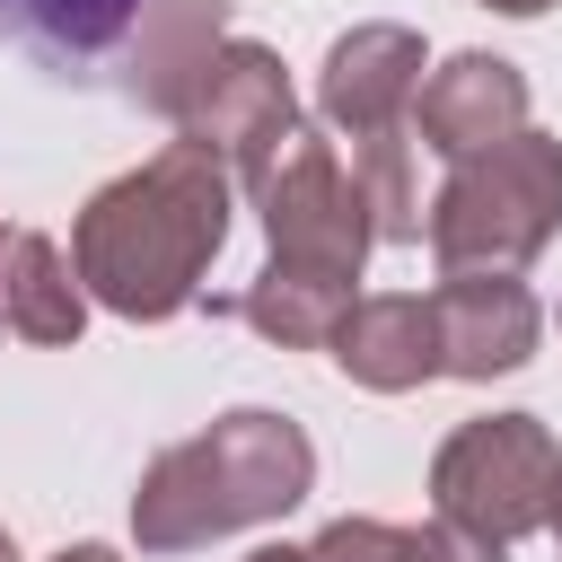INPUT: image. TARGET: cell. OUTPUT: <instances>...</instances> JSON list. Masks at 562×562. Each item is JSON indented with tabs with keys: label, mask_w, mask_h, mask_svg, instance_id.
<instances>
[{
	"label": "cell",
	"mask_w": 562,
	"mask_h": 562,
	"mask_svg": "<svg viewBox=\"0 0 562 562\" xmlns=\"http://www.w3.org/2000/svg\"><path fill=\"white\" fill-rule=\"evenodd\" d=\"M220 246H228V167L202 140H167L158 158H140L105 193H88V211L70 228V263H79L88 299L132 325L193 307Z\"/></svg>",
	"instance_id": "cell-1"
},
{
	"label": "cell",
	"mask_w": 562,
	"mask_h": 562,
	"mask_svg": "<svg viewBox=\"0 0 562 562\" xmlns=\"http://www.w3.org/2000/svg\"><path fill=\"white\" fill-rule=\"evenodd\" d=\"M307 483H316L307 430L272 404H237L211 430H193V439H176L140 465L132 536H140V553H193V544H220L237 527L299 509Z\"/></svg>",
	"instance_id": "cell-2"
},
{
	"label": "cell",
	"mask_w": 562,
	"mask_h": 562,
	"mask_svg": "<svg viewBox=\"0 0 562 562\" xmlns=\"http://www.w3.org/2000/svg\"><path fill=\"white\" fill-rule=\"evenodd\" d=\"M562 228V140L553 132H518L465 167H448L439 202H430V255H439V281L457 272H518L553 246Z\"/></svg>",
	"instance_id": "cell-3"
},
{
	"label": "cell",
	"mask_w": 562,
	"mask_h": 562,
	"mask_svg": "<svg viewBox=\"0 0 562 562\" xmlns=\"http://www.w3.org/2000/svg\"><path fill=\"white\" fill-rule=\"evenodd\" d=\"M553 483H562V448L536 413H483L457 422L430 457V509L457 518L465 536L518 544L553 518Z\"/></svg>",
	"instance_id": "cell-4"
},
{
	"label": "cell",
	"mask_w": 562,
	"mask_h": 562,
	"mask_svg": "<svg viewBox=\"0 0 562 562\" xmlns=\"http://www.w3.org/2000/svg\"><path fill=\"white\" fill-rule=\"evenodd\" d=\"M255 211H263V237H272V263H299V272H325V281H360L369 246H378V220H369V193L360 176L342 167V149L325 132H290L272 149L263 176H246Z\"/></svg>",
	"instance_id": "cell-5"
},
{
	"label": "cell",
	"mask_w": 562,
	"mask_h": 562,
	"mask_svg": "<svg viewBox=\"0 0 562 562\" xmlns=\"http://www.w3.org/2000/svg\"><path fill=\"white\" fill-rule=\"evenodd\" d=\"M290 132H299V97H290L281 53L255 44V35H228V53L211 61V79L184 114V140H202L228 176H263Z\"/></svg>",
	"instance_id": "cell-6"
},
{
	"label": "cell",
	"mask_w": 562,
	"mask_h": 562,
	"mask_svg": "<svg viewBox=\"0 0 562 562\" xmlns=\"http://www.w3.org/2000/svg\"><path fill=\"white\" fill-rule=\"evenodd\" d=\"M413 97H422V35L395 26V18H369L351 35H334L325 70H316V114L334 132L360 140H386V132H413Z\"/></svg>",
	"instance_id": "cell-7"
},
{
	"label": "cell",
	"mask_w": 562,
	"mask_h": 562,
	"mask_svg": "<svg viewBox=\"0 0 562 562\" xmlns=\"http://www.w3.org/2000/svg\"><path fill=\"white\" fill-rule=\"evenodd\" d=\"M518 132H527V79L501 53H448L413 97V140L448 167H465V158H483Z\"/></svg>",
	"instance_id": "cell-8"
},
{
	"label": "cell",
	"mask_w": 562,
	"mask_h": 562,
	"mask_svg": "<svg viewBox=\"0 0 562 562\" xmlns=\"http://www.w3.org/2000/svg\"><path fill=\"white\" fill-rule=\"evenodd\" d=\"M430 325H439V378H509L536 360L544 307L527 299L518 272H457L430 290Z\"/></svg>",
	"instance_id": "cell-9"
},
{
	"label": "cell",
	"mask_w": 562,
	"mask_h": 562,
	"mask_svg": "<svg viewBox=\"0 0 562 562\" xmlns=\"http://www.w3.org/2000/svg\"><path fill=\"white\" fill-rule=\"evenodd\" d=\"M220 53H228V0H149L140 26L123 35V88H132V105H149L158 123L184 132Z\"/></svg>",
	"instance_id": "cell-10"
},
{
	"label": "cell",
	"mask_w": 562,
	"mask_h": 562,
	"mask_svg": "<svg viewBox=\"0 0 562 562\" xmlns=\"http://www.w3.org/2000/svg\"><path fill=\"white\" fill-rule=\"evenodd\" d=\"M334 369L369 395H413L422 378H439V325H430V299L413 290H378V299H351V316L334 325Z\"/></svg>",
	"instance_id": "cell-11"
},
{
	"label": "cell",
	"mask_w": 562,
	"mask_h": 562,
	"mask_svg": "<svg viewBox=\"0 0 562 562\" xmlns=\"http://www.w3.org/2000/svg\"><path fill=\"white\" fill-rule=\"evenodd\" d=\"M0 325L18 342H79L88 325V281L44 228H9L0 246Z\"/></svg>",
	"instance_id": "cell-12"
},
{
	"label": "cell",
	"mask_w": 562,
	"mask_h": 562,
	"mask_svg": "<svg viewBox=\"0 0 562 562\" xmlns=\"http://www.w3.org/2000/svg\"><path fill=\"white\" fill-rule=\"evenodd\" d=\"M228 316H246L263 342L281 351H325L334 325L351 316V281H325V272H299V263H263L237 299H220Z\"/></svg>",
	"instance_id": "cell-13"
},
{
	"label": "cell",
	"mask_w": 562,
	"mask_h": 562,
	"mask_svg": "<svg viewBox=\"0 0 562 562\" xmlns=\"http://www.w3.org/2000/svg\"><path fill=\"white\" fill-rule=\"evenodd\" d=\"M149 0H0V35H26L53 61H97L140 26Z\"/></svg>",
	"instance_id": "cell-14"
},
{
	"label": "cell",
	"mask_w": 562,
	"mask_h": 562,
	"mask_svg": "<svg viewBox=\"0 0 562 562\" xmlns=\"http://www.w3.org/2000/svg\"><path fill=\"white\" fill-rule=\"evenodd\" d=\"M307 553L316 562H404V527H386V518H334Z\"/></svg>",
	"instance_id": "cell-15"
},
{
	"label": "cell",
	"mask_w": 562,
	"mask_h": 562,
	"mask_svg": "<svg viewBox=\"0 0 562 562\" xmlns=\"http://www.w3.org/2000/svg\"><path fill=\"white\" fill-rule=\"evenodd\" d=\"M404 562H509V544H492V536H465L457 518H422V527H404Z\"/></svg>",
	"instance_id": "cell-16"
},
{
	"label": "cell",
	"mask_w": 562,
	"mask_h": 562,
	"mask_svg": "<svg viewBox=\"0 0 562 562\" xmlns=\"http://www.w3.org/2000/svg\"><path fill=\"white\" fill-rule=\"evenodd\" d=\"M246 562H316V553H307V544H255Z\"/></svg>",
	"instance_id": "cell-17"
},
{
	"label": "cell",
	"mask_w": 562,
	"mask_h": 562,
	"mask_svg": "<svg viewBox=\"0 0 562 562\" xmlns=\"http://www.w3.org/2000/svg\"><path fill=\"white\" fill-rule=\"evenodd\" d=\"M53 562H123V553H114V544H61Z\"/></svg>",
	"instance_id": "cell-18"
},
{
	"label": "cell",
	"mask_w": 562,
	"mask_h": 562,
	"mask_svg": "<svg viewBox=\"0 0 562 562\" xmlns=\"http://www.w3.org/2000/svg\"><path fill=\"white\" fill-rule=\"evenodd\" d=\"M483 9H501V18H544L553 0H483Z\"/></svg>",
	"instance_id": "cell-19"
},
{
	"label": "cell",
	"mask_w": 562,
	"mask_h": 562,
	"mask_svg": "<svg viewBox=\"0 0 562 562\" xmlns=\"http://www.w3.org/2000/svg\"><path fill=\"white\" fill-rule=\"evenodd\" d=\"M0 562H26V553H18V536H9V527H0Z\"/></svg>",
	"instance_id": "cell-20"
},
{
	"label": "cell",
	"mask_w": 562,
	"mask_h": 562,
	"mask_svg": "<svg viewBox=\"0 0 562 562\" xmlns=\"http://www.w3.org/2000/svg\"><path fill=\"white\" fill-rule=\"evenodd\" d=\"M544 527H553V544H562V483H553V518H544Z\"/></svg>",
	"instance_id": "cell-21"
},
{
	"label": "cell",
	"mask_w": 562,
	"mask_h": 562,
	"mask_svg": "<svg viewBox=\"0 0 562 562\" xmlns=\"http://www.w3.org/2000/svg\"><path fill=\"white\" fill-rule=\"evenodd\" d=\"M0 246H9V237H0ZM0 334H9V325H0Z\"/></svg>",
	"instance_id": "cell-22"
}]
</instances>
